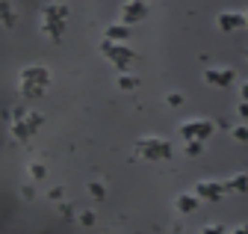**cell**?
<instances>
[{
	"label": "cell",
	"mask_w": 248,
	"mask_h": 234,
	"mask_svg": "<svg viewBox=\"0 0 248 234\" xmlns=\"http://www.w3.org/2000/svg\"><path fill=\"white\" fill-rule=\"evenodd\" d=\"M47 83H50V71H47V68L30 66V68H24L21 77H18V89L24 92V98H39V95H45Z\"/></svg>",
	"instance_id": "obj_1"
},
{
	"label": "cell",
	"mask_w": 248,
	"mask_h": 234,
	"mask_svg": "<svg viewBox=\"0 0 248 234\" xmlns=\"http://www.w3.org/2000/svg\"><path fill=\"white\" fill-rule=\"evenodd\" d=\"M136 151L142 157H148V160H169L171 157V142L157 139V136H145V139H139Z\"/></svg>",
	"instance_id": "obj_2"
},
{
	"label": "cell",
	"mask_w": 248,
	"mask_h": 234,
	"mask_svg": "<svg viewBox=\"0 0 248 234\" xmlns=\"http://www.w3.org/2000/svg\"><path fill=\"white\" fill-rule=\"evenodd\" d=\"M101 53L107 56V60H112L115 63V68L118 71H127V66L136 60V50H130V48H124V45H115V42H101Z\"/></svg>",
	"instance_id": "obj_3"
},
{
	"label": "cell",
	"mask_w": 248,
	"mask_h": 234,
	"mask_svg": "<svg viewBox=\"0 0 248 234\" xmlns=\"http://www.w3.org/2000/svg\"><path fill=\"white\" fill-rule=\"evenodd\" d=\"M213 134V122L210 119H192V122H186L180 125V136L189 142V139H198V142H207Z\"/></svg>",
	"instance_id": "obj_4"
},
{
	"label": "cell",
	"mask_w": 248,
	"mask_h": 234,
	"mask_svg": "<svg viewBox=\"0 0 248 234\" xmlns=\"http://www.w3.org/2000/svg\"><path fill=\"white\" fill-rule=\"evenodd\" d=\"M148 15V3L145 0H130V3H124V9H121V24H136V21H142Z\"/></svg>",
	"instance_id": "obj_5"
},
{
	"label": "cell",
	"mask_w": 248,
	"mask_h": 234,
	"mask_svg": "<svg viewBox=\"0 0 248 234\" xmlns=\"http://www.w3.org/2000/svg\"><path fill=\"white\" fill-rule=\"evenodd\" d=\"M195 196H198L201 201H219V199L225 196V187H222L219 181H198V184H195Z\"/></svg>",
	"instance_id": "obj_6"
},
{
	"label": "cell",
	"mask_w": 248,
	"mask_h": 234,
	"mask_svg": "<svg viewBox=\"0 0 248 234\" xmlns=\"http://www.w3.org/2000/svg\"><path fill=\"white\" fill-rule=\"evenodd\" d=\"M242 27H248V21H245L242 12H222V15H219V30H222V33L242 30Z\"/></svg>",
	"instance_id": "obj_7"
},
{
	"label": "cell",
	"mask_w": 248,
	"mask_h": 234,
	"mask_svg": "<svg viewBox=\"0 0 248 234\" xmlns=\"http://www.w3.org/2000/svg\"><path fill=\"white\" fill-rule=\"evenodd\" d=\"M204 80L207 83H213V86H231L233 80H236V74L231 71V68H213V71H204Z\"/></svg>",
	"instance_id": "obj_8"
},
{
	"label": "cell",
	"mask_w": 248,
	"mask_h": 234,
	"mask_svg": "<svg viewBox=\"0 0 248 234\" xmlns=\"http://www.w3.org/2000/svg\"><path fill=\"white\" fill-rule=\"evenodd\" d=\"M104 39L107 42H115V45H124V42L130 39V27L127 24H109L107 33H104Z\"/></svg>",
	"instance_id": "obj_9"
},
{
	"label": "cell",
	"mask_w": 248,
	"mask_h": 234,
	"mask_svg": "<svg viewBox=\"0 0 248 234\" xmlns=\"http://www.w3.org/2000/svg\"><path fill=\"white\" fill-rule=\"evenodd\" d=\"M68 18V6L65 3H47L42 9V21H65Z\"/></svg>",
	"instance_id": "obj_10"
},
{
	"label": "cell",
	"mask_w": 248,
	"mask_h": 234,
	"mask_svg": "<svg viewBox=\"0 0 248 234\" xmlns=\"http://www.w3.org/2000/svg\"><path fill=\"white\" fill-rule=\"evenodd\" d=\"M198 204H201V199H198L195 193H186V196H177L174 208H177V214H192Z\"/></svg>",
	"instance_id": "obj_11"
},
{
	"label": "cell",
	"mask_w": 248,
	"mask_h": 234,
	"mask_svg": "<svg viewBox=\"0 0 248 234\" xmlns=\"http://www.w3.org/2000/svg\"><path fill=\"white\" fill-rule=\"evenodd\" d=\"M33 128H30L27 125V116H24V119H18V122H12V136L18 139V142H30V139H33Z\"/></svg>",
	"instance_id": "obj_12"
},
{
	"label": "cell",
	"mask_w": 248,
	"mask_h": 234,
	"mask_svg": "<svg viewBox=\"0 0 248 234\" xmlns=\"http://www.w3.org/2000/svg\"><path fill=\"white\" fill-rule=\"evenodd\" d=\"M42 33H47L53 42H62V36H65V21H42Z\"/></svg>",
	"instance_id": "obj_13"
},
{
	"label": "cell",
	"mask_w": 248,
	"mask_h": 234,
	"mask_svg": "<svg viewBox=\"0 0 248 234\" xmlns=\"http://www.w3.org/2000/svg\"><path fill=\"white\" fill-rule=\"evenodd\" d=\"M225 193H248V175L242 172V175H233V178H228L225 184Z\"/></svg>",
	"instance_id": "obj_14"
},
{
	"label": "cell",
	"mask_w": 248,
	"mask_h": 234,
	"mask_svg": "<svg viewBox=\"0 0 248 234\" xmlns=\"http://www.w3.org/2000/svg\"><path fill=\"white\" fill-rule=\"evenodd\" d=\"M0 24H3V27H15V12H12V6L6 3V0H0Z\"/></svg>",
	"instance_id": "obj_15"
},
{
	"label": "cell",
	"mask_w": 248,
	"mask_h": 234,
	"mask_svg": "<svg viewBox=\"0 0 248 234\" xmlns=\"http://www.w3.org/2000/svg\"><path fill=\"white\" fill-rule=\"evenodd\" d=\"M136 86H139V77H133V74H121L118 77V89H124V92L136 89Z\"/></svg>",
	"instance_id": "obj_16"
},
{
	"label": "cell",
	"mask_w": 248,
	"mask_h": 234,
	"mask_svg": "<svg viewBox=\"0 0 248 234\" xmlns=\"http://www.w3.org/2000/svg\"><path fill=\"white\" fill-rule=\"evenodd\" d=\"M45 175H47V166L45 163H30V178H33V181L45 178Z\"/></svg>",
	"instance_id": "obj_17"
},
{
	"label": "cell",
	"mask_w": 248,
	"mask_h": 234,
	"mask_svg": "<svg viewBox=\"0 0 248 234\" xmlns=\"http://www.w3.org/2000/svg\"><path fill=\"white\" fill-rule=\"evenodd\" d=\"M204 151V142H198V139H189V142H186V154H189V157H198Z\"/></svg>",
	"instance_id": "obj_18"
},
{
	"label": "cell",
	"mask_w": 248,
	"mask_h": 234,
	"mask_svg": "<svg viewBox=\"0 0 248 234\" xmlns=\"http://www.w3.org/2000/svg\"><path fill=\"white\" fill-rule=\"evenodd\" d=\"M231 136H233L236 142H248V128H245V125H236V128H231Z\"/></svg>",
	"instance_id": "obj_19"
},
{
	"label": "cell",
	"mask_w": 248,
	"mask_h": 234,
	"mask_svg": "<svg viewBox=\"0 0 248 234\" xmlns=\"http://www.w3.org/2000/svg\"><path fill=\"white\" fill-rule=\"evenodd\" d=\"M89 193L95 196V199H104V196H107V187H104V184H98V181H92V184H89Z\"/></svg>",
	"instance_id": "obj_20"
},
{
	"label": "cell",
	"mask_w": 248,
	"mask_h": 234,
	"mask_svg": "<svg viewBox=\"0 0 248 234\" xmlns=\"http://www.w3.org/2000/svg\"><path fill=\"white\" fill-rule=\"evenodd\" d=\"M201 234H228V228L225 225H207V228H201Z\"/></svg>",
	"instance_id": "obj_21"
},
{
	"label": "cell",
	"mask_w": 248,
	"mask_h": 234,
	"mask_svg": "<svg viewBox=\"0 0 248 234\" xmlns=\"http://www.w3.org/2000/svg\"><path fill=\"white\" fill-rule=\"evenodd\" d=\"M80 222H83V225H95V214H92V211H83V214H80Z\"/></svg>",
	"instance_id": "obj_22"
},
{
	"label": "cell",
	"mask_w": 248,
	"mask_h": 234,
	"mask_svg": "<svg viewBox=\"0 0 248 234\" xmlns=\"http://www.w3.org/2000/svg\"><path fill=\"white\" fill-rule=\"evenodd\" d=\"M21 196H24L27 201H30V199H33V196H36V190H33V184H24V187H21Z\"/></svg>",
	"instance_id": "obj_23"
},
{
	"label": "cell",
	"mask_w": 248,
	"mask_h": 234,
	"mask_svg": "<svg viewBox=\"0 0 248 234\" xmlns=\"http://www.w3.org/2000/svg\"><path fill=\"white\" fill-rule=\"evenodd\" d=\"M59 214H62V217H74V204H68V201L59 204Z\"/></svg>",
	"instance_id": "obj_24"
},
{
	"label": "cell",
	"mask_w": 248,
	"mask_h": 234,
	"mask_svg": "<svg viewBox=\"0 0 248 234\" xmlns=\"http://www.w3.org/2000/svg\"><path fill=\"white\" fill-rule=\"evenodd\" d=\"M47 196H50V199H53V201H59V199H62V187H53V190H50V193H47Z\"/></svg>",
	"instance_id": "obj_25"
},
{
	"label": "cell",
	"mask_w": 248,
	"mask_h": 234,
	"mask_svg": "<svg viewBox=\"0 0 248 234\" xmlns=\"http://www.w3.org/2000/svg\"><path fill=\"white\" fill-rule=\"evenodd\" d=\"M239 95H242V101H245V104H248V80H245V83H242V86H239Z\"/></svg>",
	"instance_id": "obj_26"
},
{
	"label": "cell",
	"mask_w": 248,
	"mask_h": 234,
	"mask_svg": "<svg viewBox=\"0 0 248 234\" xmlns=\"http://www.w3.org/2000/svg\"><path fill=\"white\" fill-rule=\"evenodd\" d=\"M180 101H183V98H180V95H177V92H171V95H169V104H171V107H177V104H180Z\"/></svg>",
	"instance_id": "obj_27"
},
{
	"label": "cell",
	"mask_w": 248,
	"mask_h": 234,
	"mask_svg": "<svg viewBox=\"0 0 248 234\" xmlns=\"http://www.w3.org/2000/svg\"><path fill=\"white\" fill-rule=\"evenodd\" d=\"M231 234H248V222H242V225H236Z\"/></svg>",
	"instance_id": "obj_28"
},
{
	"label": "cell",
	"mask_w": 248,
	"mask_h": 234,
	"mask_svg": "<svg viewBox=\"0 0 248 234\" xmlns=\"http://www.w3.org/2000/svg\"><path fill=\"white\" fill-rule=\"evenodd\" d=\"M236 110H239V116H242V119H248V104H245V101H242Z\"/></svg>",
	"instance_id": "obj_29"
},
{
	"label": "cell",
	"mask_w": 248,
	"mask_h": 234,
	"mask_svg": "<svg viewBox=\"0 0 248 234\" xmlns=\"http://www.w3.org/2000/svg\"><path fill=\"white\" fill-rule=\"evenodd\" d=\"M145 3H151V0H145Z\"/></svg>",
	"instance_id": "obj_30"
},
{
	"label": "cell",
	"mask_w": 248,
	"mask_h": 234,
	"mask_svg": "<svg viewBox=\"0 0 248 234\" xmlns=\"http://www.w3.org/2000/svg\"><path fill=\"white\" fill-rule=\"evenodd\" d=\"M245 21H248V15H245Z\"/></svg>",
	"instance_id": "obj_31"
}]
</instances>
